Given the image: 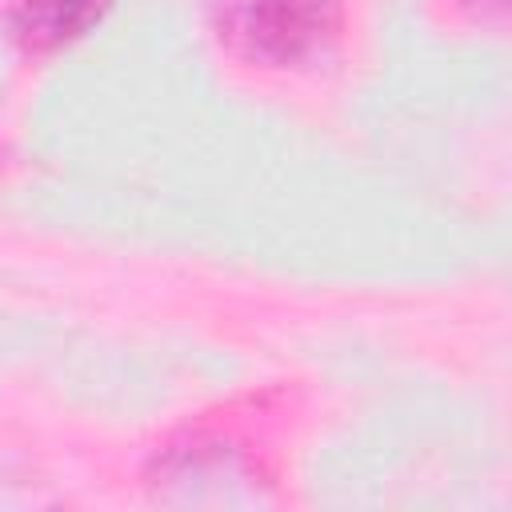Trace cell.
<instances>
[{
	"label": "cell",
	"mask_w": 512,
	"mask_h": 512,
	"mask_svg": "<svg viewBox=\"0 0 512 512\" xmlns=\"http://www.w3.org/2000/svg\"><path fill=\"white\" fill-rule=\"evenodd\" d=\"M348 0H220L212 32L228 56L288 72L316 64L344 32Z\"/></svg>",
	"instance_id": "6da1fadb"
},
{
	"label": "cell",
	"mask_w": 512,
	"mask_h": 512,
	"mask_svg": "<svg viewBox=\"0 0 512 512\" xmlns=\"http://www.w3.org/2000/svg\"><path fill=\"white\" fill-rule=\"evenodd\" d=\"M108 8L112 0H12L8 32L24 52L48 56L88 36L104 20Z\"/></svg>",
	"instance_id": "7a4b0ae2"
},
{
	"label": "cell",
	"mask_w": 512,
	"mask_h": 512,
	"mask_svg": "<svg viewBox=\"0 0 512 512\" xmlns=\"http://www.w3.org/2000/svg\"><path fill=\"white\" fill-rule=\"evenodd\" d=\"M456 4H460L472 20H480V24H484L488 16H492V20H504V0H456Z\"/></svg>",
	"instance_id": "3957f363"
}]
</instances>
